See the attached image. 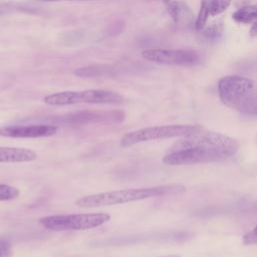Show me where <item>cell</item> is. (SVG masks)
I'll use <instances>...</instances> for the list:
<instances>
[{
  "instance_id": "cell-1",
  "label": "cell",
  "mask_w": 257,
  "mask_h": 257,
  "mask_svg": "<svg viewBox=\"0 0 257 257\" xmlns=\"http://www.w3.org/2000/svg\"><path fill=\"white\" fill-rule=\"evenodd\" d=\"M238 148L237 141L226 135L201 130L178 141L163 163L177 166L220 162L234 156Z\"/></svg>"
},
{
  "instance_id": "cell-2",
  "label": "cell",
  "mask_w": 257,
  "mask_h": 257,
  "mask_svg": "<svg viewBox=\"0 0 257 257\" xmlns=\"http://www.w3.org/2000/svg\"><path fill=\"white\" fill-rule=\"evenodd\" d=\"M186 191V187L179 184L161 185L148 188H135V189H121L110 192H103L92 194L79 198L75 205L80 208H95L102 206L118 205L128 202L145 200L154 197L178 195Z\"/></svg>"
},
{
  "instance_id": "cell-3",
  "label": "cell",
  "mask_w": 257,
  "mask_h": 257,
  "mask_svg": "<svg viewBox=\"0 0 257 257\" xmlns=\"http://www.w3.org/2000/svg\"><path fill=\"white\" fill-rule=\"evenodd\" d=\"M221 101L248 115H257V82L238 75H226L218 82Z\"/></svg>"
},
{
  "instance_id": "cell-4",
  "label": "cell",
  "mask_w": 257,
  "mask_h": 257,
  "mask_svg": "<svg viewBox=\"0 0 257 257\" xmlns=\"http://www.w3.org/2000/svg\"><path fill=\"white\" fill-rule=\"evenodd\" d=\"M43 101L48 105L61 106L77 103H119L123 101V97L111 90L85 89L48 94L43 98Z\"/></svg>"
},
{
  "instance_id": "cell-5",
  "label": "cell",
  "mask_w": 257,
  "mask_h": 257,
  "mask_svg": "<svg viewBox=\"0 0 257 257\" xmlns=\"http://www.w3.org/2000/svg\"><path fill=\"white\" fill-rule=\"evenodd\" d=\"M110 220L107 213H86L45 216L39 219V223L46 229L52 231L87 230L101 226Z\"/></svg>"
},
{
  "instance_id": "cell-6",
  "label": "cell",
  "mask_w": 257,
  "mask_h": 257,
  "mask_svg": "<svg viewBox=\"0 0 257 257\" xmlns=\"http://www.w3.org/2000/svg\"><path fill=\"white\" fill-rule=\"evenodd\" d=\"M201 130L202 126L199 124H168L144 127L123 135L120 139L119 145L122 148H128L143 142L184 137Z\"/></svg>"
},
{
  "instance_id": "cell-7",
  "label": "cell",
  "mask_w": 257,
  "mask_h": 257,
  "mask_svg": "<svg viewBox=\"0 0 257 257\" xmlns=\"http://www.w3.org/2000/svg\"><path fill=\"white\" fill-rule=\"evenodd\" d=\"M142 56L146 60L167 65L189 66L201 61V54L192 49H146L142 51Z\"/></svg>"
},
{
  "instance_id": "cell-8",
  "label": "cell",
  "mask_w": 257,
  "mask_h": 257,
  "mask_svg": "<svg viewBox=\"0 0 257 257\" xmlns=\"http://www.w3.org/2000/svg\"><path fill=\"white\" fill-rule=\"evenodd\" d=\"M58 127L52 124H26L0 127V136L8 138H46L57 133Z\"/></svg>"
},
{
  "instance_id": "cell-9",
  "label": "cell",
  "mask_w": 257,
  "mask_h": 257,
  "mask_svg": "<svg viewBox=\"0 0 257 257\" xmlns=\"http://www.w3.org/2000/svg\"><path fill=\"white\" fill-rule=\"evenodd\" d=\"M167 11L178 26L189 27L195 23V15L191 8L183 1L171 0L167 4Z\"/></svg>"
},
{
  "instance_id": "cell-10",
  "label": "cell",
  "mask_w": 257,
  "mask_h": 257,
  "mask_svg": "<svg viewBox=\"0 0 257 257\" xmlns=\"http://www.w3.org/2000/svg\"><path fill=\"white\" fill-rule=\"evenodd\" d=\"M36 158L37 154L28 149L0 147V163L31 162Z\"/></svg>"
},
{
  "instance_id": "cell-11",
  "label": "cell",
  "mask_w": 257,
  "mask_h": 257,
  "mask_svg": "<svg viewBox=\"0 0 257 257\" xmlns=\"http://www.w3.org/2000/svg\"><path fill=\"white\" fill-rule=\"evenodd\" d=\"M232 18L238 23H251L257 20V4L242 6L237 9L233 14Z\"/></svg>"
},
{
  "instance_id": "cell-12",
  "label": "cell",
  "mask_w": 257,
  "mask_h": 257,
  "mask_svg": "<svg viewBox=\"0 0 257 257\" xmlns=\"http://www.w3.org/2000/svg\"><path fill=\"white\" fill-rule=\"evenodd\" d=\"M111 67L106 65H89L86 67H80L75 70V74L81 77H93L103 74H107Z\"/></svg>"
},
{
  "instance_id": "cell-13",
  "label": "cell",
  "mask_w": 257,
  "mask_h": 257,
  "mask_svg": "<svg viewBox=\"0 0 257 257\" xmlns=\"http://www.w3.org/2000/svg\"><path fill=\"white\" fill-rule=\"evenodd\" d=\"M210 15V1L209 0H201L200 10L195 20V28L197 31H202L207 24L208 18Z\"/></svg>"
},
{
  "instance_id": "cell-14",
  "label": "cell",
  "mask_w": 257,
  "mask_h": 257,
  "mask_svg": "<svg viewBox=\"0 0 257 257\" xmlns=\"http://www.w3.org/2000/svg\"><path fill=\"white\" fill-rule=\"evenodd\" d=\"M224 32V24L221 20L213 22L209 26H205L204 29L202 30L203 35L207 39H217L219 38Z\"/></svg>"
},
{
  "instance_id": "cell-15",
  "label": "cell",
  "mask_w": 257,
  "mask_h": 257,
  "mask_svg": "<svg viewBox=\"0 0 257 257\" xmlns=\"http://www.w3.org/2000/svg\"><path fill=\"white\" fill-rule=\"evenodd\" d=\"M19 196V190L16 187L0 184V201H10Z\"/></svg>"
},
{
  "instance_id": "cell-16",
  "label": "cell",
  "mask_w": 257,
  "mask_h": 257,
  "mask_svg": "<svg viewBox=\"0 0 257 257\" xmlns=\"http://www.w3.org/2000/svg\"><path fill=\"white\" fill-rule=\"evenodd\" d=\"M232 0H210V15L217 16L224 12L231 4Z\"/></svg>"
},
{
  "instance_id": "cell-17",
  "label": "cell",
  "mask_w": 257,
  "mask_h": 257,
  "mask_svg": "<svg viewBox=\"0 0 257 257\" xmlns=\"http://www.w3.org/2000/svg\"><path fill=\"white\" fill-rule=\"evenodd\" d=\"M242 242L244 245L257 244V225L243 236Z\"/></svg>"
},
{
  "instance_id": "cell-18",
  "label": "cell",
  "mask_w": 257,
  "mask_h": 257,
  "mask_svg": "<svg viewBox=\"0 0 257 257\" xmlns=\"http://www.w3.org/2000/svg\"><path fill=\"white\" fill-rule=\"evenodd\" d=\"M12 247L11 244L4 239H0V257H11Z\"/></svg>"
},
{
  "instance_id": "cell-19",
  "label": "cell",
  "mask_w": 257,
  "mask_h": 257,
  "mask_svg": "<svg viewBox=\"0 0 257 257\" xmlns=\"http://www.w3.org/2000/svg\"><path fill=\"white\" fill-rule=\"evenodd\" d=\"M19 8L16 3H10V2H0V14H4L7 12H10L14 9Z\"/></svg>"
},
{
  "instance_id": "cell-20",
  "label": "cell",
  "mask_w": 257,
  "mask_h": 257,
  "mask_svg": "<svg viewBox=\"0 0 257 257\" xmlns=\"http://www.w3.org/2000/svg\"><path fill=\"white\" fill-rule=\"evenodd\" d=\"M249 34L251 37H256L257 36V20L254 21V23L252 24L251 28H250V31H249Z\"/></svg>"
},
{
  "instance_id": "cell-21",
  "label": "cell",
  "mask_w": 257,
  "mask_h": 257,
  "mask_svg": "<svg viewBox=\"0 0 257 257\" xmlns=\"http://www.w3.org/2000/svg\"><path fill=\"white\" fill-rule=\"evenodd\" d=\"M35 2H59V1H79V0H30Z\"/></svg>"
},
{
  "instance_id": "cell-22",
  "label": "cell",
  "mask_w": 257,
  "mask_h": 257,
  "mask_svg": "<svg viewBox=\"0 0 257 257\" xmlns=\"http://www.w3.org/2000/svg\"><path fill=\"white\" fill-rule=\"evenodd\" d=\"M162 257H181L180 255H167V256H162Z\"/></svg>"
},
{
  "instance_id": "cell-23",
  "label": "cell",
  "mask_w": 257,
  "mask_h": 257,
  "mask_svg": "<svg viewBox=\"0 0 257 257\" xmlns=\"http://www.w3.org/2000/svg\"><path fill=\"white\" fill-rule=\"evenodd\" d=\"M162 1H163L164 3H166V4H168V3H169L171 0H162Z\"/></svg>"
}]
</instances>
